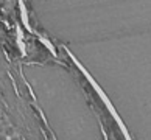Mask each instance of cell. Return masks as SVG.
Instances as JSON below:
<instances>
[{
	"label": "cell",
	"mask_w": 151,
	"mask_h": 140,
	"mask_svg": "<svg viewBox=\"0 0 151 140\" xmlns=\"http://www.w3.org/2000/svg\"><path fill=\"white\" fill-rule=\"evenodd\" d=\"M2 134H5L6 137L13 136V134H14V128H13V126H5L3 129H2Z\"/></svg>",
	"instance_id": "6da1fadb"
},
{
	"label": "cell",
	"mask_w": 151,
	"mask_h": 140,
	"mask_svg": "<svg viewBox=\"0 0 151 140\" xmlns=\"http://www.w3.org/2000/svg\"><path fill=\"white\" fill-rule=\"evenodd\" d=\"M0 140H8V137L5 136V134H2V132H0Z\"/></svg>",
	"instance_id": "3957f363"
},
{
	"label": "cell",
	"mask_w": 151,
	"mask_h": 140,
	"mask_svg": "<svg viewBox=\"0 0 151 140\" xmlns=\"http://www.w3.org/2000/svg\"><path fill=\"white\" fill-rule=\"evenodd\" d=\"M8 140H22V139H20L19 134H16V132H14L13 136H9V137H8Z\"/></svg>",
	"instance_id": "7a4b0ae2"
},
{
	"label": "cell",
	"mask_w": 151,
	"mask_h": 140,
	"mask_svg": "<svg viewBox=\"0 0 151 140\" xmlns=\"http://www.w3.org/2000/svg\"><path fill=\"white\" fill-rule=\"evenodd\" d=\"M3 118H5V117H3V112L0 111V121H3Z\"/></svg>",
	"instance_id": "277c9868"
}]
</instances>
